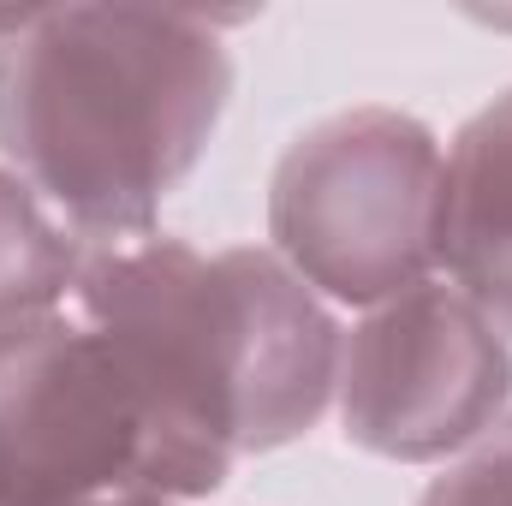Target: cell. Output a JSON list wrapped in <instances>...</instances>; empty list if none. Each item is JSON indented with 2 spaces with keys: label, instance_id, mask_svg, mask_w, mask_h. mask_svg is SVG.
<instances>
[{
  "label": "cell",
  "instance_id": "6da1fadb",
  "mask_svg": "<svg viewBox=\"0 0 512 506\" xmlns=\"http://www.w3.org/2000/svg\"><path fill=\"white\" fill-rule=\"evenodd\" d=\"M239 84L221 18L30 6L0 42V161L96 251L161 233Z\"/></svg>",
  "mask_w": 512,
  "mask_h": 506
},
{
  "label": "cell",
  "instance_id": "7a4b0ae2",
  "mask_svg": "<svg viewBox=\"0 0 512 506\" xmlns=\"http://www.w3.org/2000/svg\"><path fill=\"white\" fill-rule=\"evenodd\" d=\"M72 304L102 322L161 405L233 465L304 441L340 387L346 328L268 245L197 251L149 233L96 245Z\"/></svg>",
  "mask_w": 512,
  "mask_h": 506
},
{
  "label": "cell",
  "instance_id": "3957f363",
  "mask_svg": "<svg viewBox=\"0 0 512 506\" xmlns=\"http://www.w3.org/2000/svg\"><path fill=\"white\" fill-rule=\"evenodd\" d=\"M233 459L197 441L131 352L72 298L0 340L6 506H96L221 495Z\"/></svg>",
  "mask_w": 512,
  "mask_h": 506
},
{
  "label": "cell",
  "instance_id": "277c9868",
  "mask_svg": "<svg viewBox=\"0 0 512 506\" xmlns=\"http://www.w3.org/2000/svg\"><path fill=\"white\" fill-rule=\"evenodd\" d=\"M441 131L358 102L298 131L268 173V251L334 310H376L435 274Z\"/></svg>",
  "mask_w": 512,
  "mask_h": 506
},
{
  "label": "cell",
  "instance_id": "5b68a950",
  "mask_svg": "<svg viewBox=\"0 0 512 506\" xmlns=\"http://www.w3.org/2000/svg\"><path fill=\"white\" fill-rule=\"evenodd\" d=\"M340 435L387 465H453L512 417V340L441 274L346 328Z\"/></svg>",
  "mask_w": 512,
  "mask_h": 506
},
{
  "label": "cell",
  "instance_id": "8992f818",
  "mask_svg": "<svg viewBox=\"0 0 512 506\" xmlns=\"http://www.w3.org/2000/svg\"><path fill=\"white\" fill-rule=\"evenodd\" d=\"M435 274L512 340V90L483 102L447 143Z\"/></svg>",
  "mask_w": 512,
  "mask_h": 506
},
{
  "label": "cell",
  "instance_id": "52a82bcc",
  "mask_svg": "<svg viewBox=\"0 0 512 506\" xmlns=\"http://www.w3.org/2000/svg\"><path fill=\"white\" fill-rule=\"evenodd\" d=\"M84 256L90 245L0 161V340L66 304Z\"/></svg>",
  "mask_w": 512,
  "mask_h": 506
},
{
  "label": "cell",
  "instance_id": "ba28073f",
  "mask_svg": "<svg viewBox=\"0 0 512 506\" xmlns=\"http://www.w3.org/2000/svg\"><path fill=\"white\" fill-rule=\"evenodd\" d=\"M417 506H512V417L471 453L441 465V477H429Z\"/></svg>",
  "mask_w": 512,
  "mask_h": 506
},
{
  "label": "cell",
  "instance_id": "9c48e42d",
  "mask_svg": "<svg viewBox=\"0 0 512 506\" xmlns=\"http://www.w3.org/2000/svg\"><path fill=\"white\" fill-rule=\"evenodd\" d=\"M96 506H179V501H96Z\"/></svg>",
  "mask_w": 512,
  "mask_h": 506
},
{
  "label": "cell",
  "instance_id": "30bf717a",
  "mask_svg": "<svg viewBox=\"0 0 512 506\" xmlns=\"http://www.w3.org/2000/svg\"><path fill=\"white\" fill-rule=\"evenodd\" d=\"M0 506H6V483H0Z\"/></svg>",
  "mask_w": 512,
  "mask_h": 506
}]
</instances>
